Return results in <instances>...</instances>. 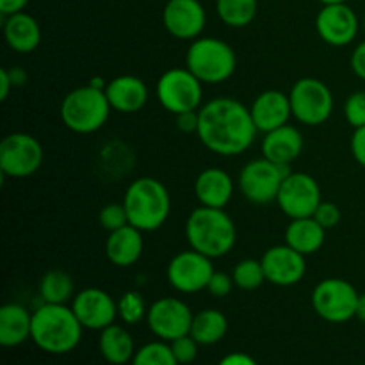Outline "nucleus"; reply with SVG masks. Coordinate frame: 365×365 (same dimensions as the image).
<instances>
[{"instance_id":"45","label":"nucleus","mask_w":365,"mask_h":365,"mask_svg":"<svg viewBox=\"0 0 365 365\" xmlns=\"http://www.w3.org/2000/svg\"><path fill=\"white\" fill-rule=\"evenodd\" d=\"M9 73H11V78H13L14 86H21L25 82V78H27V73H25L24 70H20V68L9 70Z\"/></svg>"},{"instance_id":"38","label":"nucleus","mask_w":365,"mask_h":365,"mask_svg":"<svg viewBox=\"0 0 365 365\" xmlns=\"http://www.w3.org/2000/svg\"><path fill=\"white\" fill-rule=\"evenodd\" d=\"M234 287L235 284L232 274L221 273V271H214L212 278H210L209 285H207V291H209L214 298H225V296L230 294Z\"/></svg>"},{"instance_id":"43","label":"nucleus","mask_w":365,"mask_h":365,"mask_svg":"<svg viewBox=\"0 0 365 365\" xmlns=\"http://www.w3.org/2000/svg\"><path fill=\"white\" fill-rule=\"evenodd\" d=\"M27 4L29 0H0V13H2V16L21 13Z\"/></svg>"},{"instance_id":"8","label":"nucleus","mask_w":365,"mask_h":365,"mask_svg":"<svg viewBox=\"0 0 365 365\" xmlns=\"http://www.w3.org/2000/svg\"><path fill=\"white\" fill-rule=\"evenodd\" d=\"M291 173V166H282L273 160L260 157L245 164L237 178L239 191L250 203L267 205L277 202L282 182Z\"/></svg>"},{"instance_id":"48","label":"nucleus","mask_w":365,"mask_h":365,"mask_svg":"<svg viewBox=\"0 0 365 365\" xmlns=\"http://www.w3.org/2000/svg\"><path fill=\"white\" fill-rule=\"evenodd\" d=\"M362 25H364V31H365V14H364V20H362Z\"/></svg>"},{"instance_id":"12","label":"nucleus","mask_w":365,"mask_h":365,"mask_svg":"<svg viewBox=\"0 0 365 365\" xmlns=\"http://www.w3.org/2000/svg\"><path fill=\"white\" fill-rule=\"evenodd\" d=\"M321 202L323 200L317 180L302 171H291L282 182L277 196V205L289 220L312 217Z\"/></svg>"},{"instance_id":"10","label":"nucleus","mask_w":365,"mask_h":365,"mask_svg":"<svg viewBox=\"0 0 365 365\" xmlns=\"http://www.w3.org/2000/svg\"><path fill=\"white\" fill-rule=\"evenodd\" d=\"M359 292L342 278H324L314 287L312 307L321 319L341 324L356 316Z\"/></svg>"},{"instance_id":"9","label":"nucleus","mask_w":365,"mask_h":365,"mask_svg":"<svg viewBox=\"0 0 365 365\" xmlns=\"http://www.w3.org/2000/svg\"><path fill=\"white\" fill-rule=\"evenodd\" d=\"M157 100L173 116L198 110L203 98V82L187 68H170L157 81Z\"/></svg>"},{"instance_id":"1","label":"nucleus","mask_w":365,"mask_h":365,"mask_svg":"<svg viewBox=\"0 0 365 365\" xmlns=\"http://www.w3.org/2000/svg\"><path fill=\"white\" fill-rule=\"evenodd\" d=\"M196 135L207 150L221 157H237L252 148L257 135L250 107L230 96H217L198 110Z\"/></svg>"},{"instance_id":"49","label":"nucleus","mask_w":365,"mask_h":365,"mask_svg":"<svg viewBox=\"0 0 365 365\" xmlns=\"http://www.w3.org/2000/svg\"><path fill=\"white\" fill-rule=\"evenodd\" d=\"M166 2H168V0H166Z\"/></svg>"},{"instance_id":"41","label":"nucleus","mask_w":365,"mask_h":365,"mask_svg":"<svg viewBox=\"0 0 365 365\" xmlns=\"http://www.w3.org/2000/svg\"><path fill=\"white\" fill-rule=\"evenodd\" d=\"M349 66H351V71L356 77L365 81V39L353 50L351 57H349Z\"/></svg>"},{"instance_id":"30","label":"nucleus","mask_w":365,"mask_h":365,"mask_svg":"<svg viewBox=\"0 0 365 365\" xmlns=\"http://www.w3.org/2000/svg\"><path fill=\"white\" fill-rule=\"evenodd\" d=\"M216 11L220 20L232 29L248 27L257 16V0H216Z\"/></svg>"},{"instance_id":"40","label":"nucleus","mask_w":365,"mask_h":365,"mask_svg":"<svg viewBox=\"0 0 365 365\" xmlns=\"http://www.w3.org/2000/svg\"><path fill=\"white\" fill-rule=\"evenodd\" d=\"M200 110V109H198ZM198 110H187V113L177 114V128L184 134H192L198 130V121H200V114Z\"/></svg>"},{"instance_id":"34","label":"nucleus","mask_w":365,"mask_h":365,"mask_svg":"<svg viewBox=\"0 0 365 365\" xmlns=\"http://www.w3.org/2000/svg\"><path fill=\"white\" fill-rule=\"evenodd\" d=\"M98 221L102 225V228H106L107 232L120 230V228L127 227L128 216L127 209H125L123 203H107L106 207H102L98 214Z\"/></svg>"},{"instance_id":"7","label":"nucleus","mask_w":365,"mask_h":365,"mask_svg":"<svg viewBox=\"0 0 365 365\" xmlns=\"http://www.w3.org/2000/svg\"><path fill=\"white\" fill-rule=\"evenodd\" d=\"M292 116L307 127H319L330 120L334 113V93L316 77H303L292 84L289 91Z\"/></svg>"},{"instance_id":"20","label":"nucleus","mask_w":365,"mask_h":365,"mask_svg":"<svg viewBox=\"0 0 365 365\" xmlns=\"http://www.w3.org/2000/svg\"><path fill=\"white\" fill-rule=\"evenodd\" d=\"M106 95L113 110L120 114H135L145 109L150 93L145 81L135 75H120L107 82Z\"/></svg>"},{"instance_id":"33","label":"nucleus","mask_w":365,"mask_h":365,"mask_svg":"<svg viewBox=\"0 0 365 365\" xmlns=\"http://www.w3.org/2000/svg\"><path fill=\"white\" fill-rule=\"evenodd\" d=\"M132 365H180L175 359L171 346L166 342H148L138 349Z\"/></svg>"},{"instance_id":"32","label":"nucleus","mask_w":365,"mask_h":365,"mask_svg":"<svg viewBox=\"0 0 365 365\" xmlns=\"http://www.w3.org/2000/svg\"><path fill=\"white\" fill-rule=\"evenodd\" d=\"M146 314H148V307L138 291L123 292L118 299V317L128 327H134L146 319Z\"/></svg>"},{"instance_id":"15","label":"nucleus","mask_w":365,"mask_h":365,"mask_svg":"<svg viewBox=\"0 0 365 365\" xmlns=\"http://www.w3.org/2000/svg\"><path fill=\"white\" fill-rule=\"evenodd\" d=\"M360 21L348 4H327L316 16V31L330 46H348L359 34Z\"/></svg>"},{"instance_id":"17","label":"nucleus","mask_w":365,"mask_h":365,"mask_svg":"<svg viewBox=\"0 0 365 365\" xmlns=\"http://www.w3.org/2000/svg\"><path fill=\"white\" fill-rule=\"evenodd\" d=\"M266 280L277 287H292L305 278V255L292 250L289 245H277L266 250L260 259Z\"/></svg>"},{"instance_id":"3","label":"nucleus","mask_w":365,"mask_h":365,"mask_svg":"<svg viewBox=\"0 0 365 365\" xmlns=\"http://www.w3.org/2000/svg\"><path fill=\"white\" fill-rule=\"evenodd\" d=\"M189 246L209 259H221L234 250L237 228L225 209L196 207L185 221Z\"/></svg>"},{"instance_id":"35","label":"nucleus","mask_w":365,"mask_h":365,"mask_svg":"<svg viewBox=\"0 0 365 365\" xmlns=\"http://www.w3.org/2000/svg\"><path fill=\"white\" fill-rule=\"evenodd\" d=\"M344 118L353 128L365 127V91H355L346 98Z\"/></svg>"},{"instance_id":"46","label":"nucleus","mask_w":365,"mask_h":365,"mask_svg":"<svg viewBox=\"0 0 365 365\" xmlns=\"http://www.w3.org/2000/svg\"><path fill=\"white\" fill-rule=\"evenodd\" d=\"M356 319L365 323V294L359 296V305H356Z\"/></svg>"},{"instance_id":"13","label":"nucleus","mask_w":365,"mask_h":365,"mask_svg":"<svg viewBox=\"0 0 365 365\" xmlns=\"http://www.w3.org/2000/svg\"><path fill=\"white\" fill-rule=\"evenodd\" d=\"M212 274V259L192 248L177 253L170 260L166 269L170 285L182 294H196L200 291H207Z\"/></svg>"},{"instance_id":"25","label":"nucleus","mask_w":365,"mask_h":365,"mask_svg":"<svg viewBox=\"0 0 365 365\" xmlns=\"http://www.w3.org/2000/svg\"><path fill=\"white\" fill-rule=\"evenodd\" d=\"M32 334V314L20 303H6L0 309V344L16 348Z\"/></svg>"},{"instance_id":"44","label":"nucleus","mask_w":365,"mask_h":365,"mask_svg":"<svg viewBox=\"0 0 365 365\" xmlns=\"http://www.w3.org/2000/svg\"><path fill=\"white\" fill-rule=\"evenodd\" d=\"M14 88L13 78H11L9 68H2L0 70V100H7L11 89Z\"/></svg>"},{"instance_id":"39","label":"nucleus","mask_w":365,"mask_h":365,"mask_svg":"<svg viewBox=\"0 0 365 365\" xmlns=\"http://www.w3.org/2000/svg\"><path fill=\"white\" fill-rule=\"evenodd\" d=\"M349 148H351L353 159H355L360 166L365 168V127L353 128Z\"/></svg>"},{"instance_id":"2","label":"nucleus","mask_w":365,"mask_h":365,"mask_svg":"<svg viewBox=\"0 0 365 365\" xmlns=\"http://www.w3.org/2000/svg\"><path fill=\"white\" fill-rule=\"evenodd\" d=\"M82 330L84 327L68 305L43 303L32 312V342L50 355L73 351L81 342Z\"/></svg>"},{"instance_id":"22","label":"nucleus","mask_w":365,"mask_h":365,"mask_svg":"<svg viewBox=\"0 0 365 365\" xmlns=\"http://www.w3.org/2000/svg\"><path fill=\"white\" fill-rule=\"evenodd\" d=\"M303 152V135L292 125H284L274 130L264 134L262 139V157L282 164L291 166Z\"/></svg>"},{"instance_id":"47","label":"nucleus","mask_w":365,"mask_h":365,"mask_svg":"<svg viewBox=\"0 0 365 365\" xmlns=\"http://www.w3.org/2000/svg\"><path fill=\"white\" fill-rule=\"evenodd\" d=\"M319 2L323 4V6H327V4H346L348 0H319Z\"/></svg>"},{"instance_id":"19","label":"nucleus","mask_w":365,"mask_h":365,"mask_svg":"<svg viewBox=\"0 0 365 365\" xmlns=\"http://www.w3.org/2000/svg\"><path fill=\"white\" fill-rule=\"evenodd\" d=\"M250 113H252L257 130L267 134V132L289 123L292 116L291 100L284 91L267 89V91H262L253 100Z\"/></svg>"},{"instance_id":"29","label":"nucleus","mask_w":365,"mask_h":365,"mask_svg":"<svg viewBox=\"0 0 365 365\" xmlns=\"http://www.w3.org/2000/svg\"><path fill=\"white\" fill-rule=\"evenodd\" d=\"M75 284L71 274L63 269H50L41 277L38 284L39 298L43 303H53V305H66L73 298Z\"/></svg>"},{"instance_id":"42","label":"nucleus","mask_w":365,"mask_h":365,"mask_svg":"<svg viewBox=\"0 0 365 365\" xmlns=\"http://www.w3.org/2000/svg\"><path fill=\"white\" fill-rule=\"evenodd\" d=\"M217 365H259V364H257V360L253 359V356L246 355V353L235 351V353H230V355L223 356Z\"/></svg>"},{"instance_id":"24","label":"nucleus","mask_w":365,"mask_h":365,"mask_svg":"<svg viewBox=\"0 0 365 365\" xmlns=\"http://www.w3.org/2000/svg\"><path fill=\"white\" fill-rule=\"evenodd\" d=\"M4 38H6L7 46L14 52L31 53L41 43V27L34 16L21 11V13L6 16Z\"/></svg>"},{"instance_id":"37","label":"nucleus","mask_w":365,"mask_h":365,"mask_svg":"<svg viewBox=\"0 0 365 365\" xmlns=\"http://www.w3.org/2000/svg\"><path fill=\"white\" fill-rule=\"evenodd\" d=\"M312 217L324 228V230H331V228L337 227L342 220L341 207L334 202H321Z\"/></svg>"},{"instance_id":"6","label":"nucleus","mask_w":365,"mask_h":365,"mask_svg":"<svg viewBox=\"0 0 365 365\" xmlns=\"http://www.w3.org/2000/svg\"><path fill=\"white\" fill-rule=\"evenodd\" d=\"M185 68L203 84H221L235 73L237 56L220 38H196L185 53Z\"/></svg>"},{"instance_id":"26","label":"nucleus","mask_w":365,"mask_h":365,"mask_svg":"<svg viewBox=\"0 0 365 365\" xmlns=\"http://www.w3.org/2000/svg\"><path fill=\"white\" fill-rule=\"evenodd\" d=\"M327 241V230L314 217L291 220L285 228V245L309 257L319 252Z\"/></svg>"},{"instance_id":"28","label":"nucleus","mask_w":365,"mask_h":365,"mask_svg":"<svg viewBox=\"0 0 365 365\" xmlns=\"http://www.w3.org/2000/svg\"><path fill=\"white\" fill-rule=\"evenodd\" d=\"M228 331V319L223 312L214 309H205L195 314L191 324V335L200 346H212L220 342Z\"/></svg>"},{"instance_id":"14","label":"nucleus","mask_w":365,"mask_h":365,"mask_svg":"<svg viewBox=\"0 0 365 365\" xmlns=\"http://www.w3.org/2000/svg\"><path fill=\"white\" fill-rule=\"evenodd\" d=\"M192 317L195 314L185 302L178 298H160L148 307L146 323L155 337L171 342L191 331Z\"/></svg>"},{"instance_id":"16","label":"nucleus","mask_w":365,"mask_h":365,"mask_svg":"<svg viewBox=\"0 0 365 365\" xmlns=\"http://www.w3.org/2000/svg\"><path fill=\"white\" fill-rule=\"evenodd\" d=\"M75 316L86 330L102 331L114 324L118 317V302L102 289L89 287L73 296L71 302Z\"/></svg>"},{"instance_id":"23","label":"nucleus","mask_w":365,"mask_h":365,"mask_svg":"<svg viewBox=\"0 0 365 365\" xmlns=\"http://www.w3.org/2000/svg\"><path fill=\"white\" fill-rule=\"evenodd\" d=\"M143 248H145L143 232L132 225H127L120 230L109 232L106 242V255L114 266L130 267L141 259Z\"/></svg>"},{"instance_id":"5","label":"nucleus","mask_w":365,"mask_h":365,"mask_svg":"<svg viewBox=\"0 0 365 365\" xmlns=\"http://www.w3.org/2000/svg\"><path fill=\"white\" fill-rule=\"evenodd\" d=\"M113 110L106 89L81 86L68 93L61 103V120L75 134H95L109 120Z\"/></svg>"},{"instance_id":"36","label":"nucleus","mask_w":365,"mask_h":365,"mask_svg":"<svg viewBox=\"0 0 365 365\" xmlns=\"http://www.w3.org/2000/svg\"><path fill=\"white\" fill-rule=\"evenodd\" d=\"M171 351H173L175 359L180 365L192 364L198 356V342L191 337V335H182V337L175 339V341L170 342Z\"/></svg>"},{"instance_id":"27","label":"nucleus","mask_w":365,"mask_h":365,"mask_svg":"<svg viewBox=\"0 0 365 365\" xmlns=\"http://www.w3.org/2000/svg\"><path fill=\"white\" fill-rule=\"evenodd\" d=\"M98 349L106 362L113 365H125L132 362L135 355L134 339L120 324H110L100 331Z\"/></svg>"},{"instance_id":"11","label":"nucleus","mask_w":365,"mask_h":365,"mask_svg":"<svg viewBox=\"0 0 365 365\" xmlns=\"http://www.w3.org/2000/svg\"><path fill=\"white\" fill-rule=\"evenodd\" d=\"M45 152L34 135L13 132L0 143V171L4 177L27 178L41 168Z\"/></svg>"},{"instance_id":"21","label":"nucleus","mask_w":365,"mask_h":365,"mask_svg":"<svg viewBox=\"0 0 365 365\" xmlns=\"http://www.w3.org/2000/svg\"><path fill=\"white\" fill-rule=\"evenodd\" d=\"M235 191V182L221 168H205L195 180V196L203 207L225 209Z\"/></svg>"},{"instance_id":"4","label":"nucleus","mask_w":365,"mask_h":365,"mask_svg":"<svg viewBox=\"0 0 365 365\" xmlns=\"http://www.w3.org/2000/svg\"><path fill=\"white\" fill-rule=\"evenodd\" d=\"M123 205L127 209L128 223L145 234L159 230L166 223L171 212V196L160 180L141 177L128 184Z\"/></svg>"},{"instance_id":"31","label":"nucleus","mask_w":365,"mask_h":365,"mask_svg":"<svg viewBox=\"0 0 365 365\" xmlns=\"http://www.w3.org/2000/svg\"><path fill=\"white\" fill-rule=\"evenodd\" d=\"M232 278L237 289L242 291H255V289L262 287L266 280V273L260 260L255 259H242L239 260L232 271Z\"/></svg>"},{"instance_id":"18","label":"nucleus","mask_w":365,"mask_h":365,"mask_svg":"<svg viewBox=\"0 0 365 365\" xmlns=\"http://www.w3.org/2000/svg\"><path fill=\"white\" fill-rule=\"evenodd\" d=\"M164 29L173 38L192 41L207 25L205 7L200 0H168L163 11Z\"/></svg>"}]
</instances>
